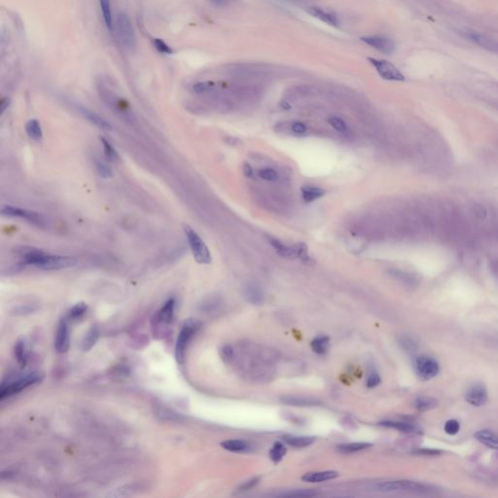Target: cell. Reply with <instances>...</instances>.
<instances>
[{"mask_svg":"<svg viewBox=\"0 0 498 498\" xmlns=\"http://www.w3.org/2000/svg\"><path fill=\"white\" fill-rule=\"evenodd\" d=\"M25 263L34 266L40 270L53 271L75 266L76 259L69 256L51 255L39 249L30 248L24 254Z\"/></svg>","mask_w":498,"mask_h":498,"instance_id":"1","label":"cell"},{"mask_svg":"<svg viewBox=\"0 0 498 498\" xmlns=\"http://www.w3.org/2000/svg\"><path fill=\"white\" fill-rule=\"evenodd\" d=\"M97 92L103 102L121 119L128 123H135L137 121L134 111L124 98L117 95L102 84L97 85Z\"/></svg>","mask_w":498,"mask_h":498,"instance_id":"2","label":"cell"},{"mask_svg":"<svg viewBox=\"0 0 498 498\" xmlns=\"http://www.w3.org/2000/svg\"><path fill=\"white\" fill-rule=\"evenodd\" d=\"M368 489L379 492H393V491H406L415 493H429L434 488L422 482L414 481H389V482H375L368 486Z\"/></svg>","mask_w":498,"mask_h":498,"instance_id":"3","label":"cell"},{"mask_svg":"<svg viewBox=\"0 0 498 498\" xmlns=\"http://www.w3.org/2000/svg\"><path fill=\"white\" fill-rule=\"evenodd\" d=\"M44 379V375L40 372H32L23 377H19L9 384H3L0 390V400L12 396L31 386L40 384Z\"/></svg>","mask_w":498,"mask_h":498,"instance_id":"4","label":"cell"},{"mask_svg":"<svg viewBox=\"0 0 498 498\" xmlns=\"http://www.w3.org/2000/svg\"><path fill=\"white\" fill-rule=\"evenodd\" d=\"M200 327L201 323L195 319H188L182 325L175 344V358L178 363H183L187 346Z\"/></svg>","mask_w":498,"mask_h":498,"instance_id":"5","label":"cell"},{"mask_svg":"<svg viewBox=\"0 0 498 498\" xmlns=\"http://www.w3.org/2000/svg\"><path fill=\"white\" fill-rule=\"evenodd\" d=\"M184 232L195 260L199 264H209L211 262V255L201 236L189 226L184 227Z\"/></svg>","mask_w":498,"mask_h":498,"instance_id":"6","label":"cell"},{"mask_svg":"<svg viewBox=\"0 0 498 498\" xmlns=\"http://www.w3.org/2000/svg\"><path fill=\"white\" fill-rule=\"evenodd\" d=\"M1 212L5 216L24 219L32 225H35V226L40 227V228L46 227L47 223H48L46 218L44 217L42 214L35 212V211H32V210H29V209L21 208L18 206L3 205L1 208Z\"/></svg>","mask_w":498,"mask_h":498,"instance_id":"7","label":"cell"},{"mask_svg":"<svg viewBox=\"0 0 498 498\" xmlns=\"http://www.w3.org/2000/svg\"><path fill=\"white\" fill-rule=\"evenodd\" d=\"M116 29L119 39L124 46L130 49L137 46V36L134 31L132 22L128 15H126L125 13H120L118 15Z\"/></svg>","mask_w":498,"mask_h":498,"instance_id":"8","label":"cell"},{"mask_svg":"<svg viewBox=\"0 0 498 498\" xmlns=\"http://www.w3.org/2000/svg\"><path fill=\"white\" fill-rule=\"evenodd\" d=\"M415 370L421 381H430L439 374L440 366L437 360L427 355H421L415 360Z\"/></svg>","mask_w":498,"mask_h":498,"instance_id":"9","label":"cell"},{"mask_svg":"<svg viewBox=\"0 0 498 498\" xmlns=\"http://www.w3.org/2000/svg\"><path fill=\"white\" fill-rule=\"evenodd\" d=\"M369 62L375 67L379 75L388 81H404L405 76L401 71L391 62L385 60H378L369 58Z\"/></svg>","mask_w":498,"mask_h":498,"instance_id":"10","label":"cell"},{"mask_svg":"<svg viewBox=\"0 0 498 498\" xmlns=\"http://www.w3.org/2000/svg\"><path fill=\"white\" fill-rule=\"evenodd\" d=\"M361 40L367 45L373 47L374 49L387 55H390L395 51V43L387 37L366 36V37H362Z\"/></svg>","mask_w":498,"mask_h":498,"instance_id":"11","label":"cell"},{"mask_svg":"<svg viewBox=\"0 0 498 498\" xmlns=\"http://www.w3.org/2000/svg\"><path fill=\"white\" fill-rule=\"evenodd\" d=\"M466 401L474 407H481L487 402V391L486 389L480 384L474 385L467 389L465 394Z\"/></svg>","mask_w":498,"mask_h":498,"instance_id":"12","label":"cell"},{"mask_svg":"<svg viewBox=\"0 0 498 498\" xmlns=\"http://www.w3.org/2000/svg\"><path fill=\"white\" fill-rule=\"evenodd\" d=\"M69 342H70V338H69V328L67 324V320L62 319L58 326L56 340H55L56 350L60 353L66 352L69 348V344H70Z\"/></svg>","mask_w":498,"mask_h":498,"instance_id":"13","label":"cell"},{"mask_svg":"<svg viewBox=\"0 0 498 498\" xmlns=\"http://www.w3.org/2000/svg\"><path fill=\"white\" fill-rule=\"evenodd\" d=\"M307 12L310 15L316 18V19H318L319 21L325 23V24L331 26V27H335V28H338L339 27L340 22H339L338 16L336 15V13L333 12L332 10H330V9L312 6V7H309L307 9Z\"/></svg>","mask_w":498,"mask_h":498,"instance_id":"14","label":"cell"},{"mask_svg":"<svg viewBox=\"0 0 498 498\" xmlns=\"http://www.w3.org/2000/svg\"><path fill=\"white\" fill-rule=\"evenodd\" d=\"M77 110L85 119H87L89 122H91L95 127L101 129V130H110L111 129V125L109 124L105 119H103L102 117H100L98 114H96L92 110H90L87 107H84V106H81V105H78Z\"/></svg>","mask_w":498,"mask_h":498,"instance_id":"15","label":"cell"},{"mask_svg":"<svg viewBox=\"0 0 498 498\" xmlns=\"http://www.w3.org/2000/svg\"><path fill=\"white\" fill-rule=\"evenodd\" d=\"M243 295H244L245 300L252 305L259 306V305H262L264 303V292L259 286L255 285V284L246 285L244 288V291H243Z\"/></svg>","mask_w":498,"mask_h":498,"instance_id":"16","label":"cell"},{"mask_svg":"<svg viewBox=\"0 0 498 498\" xmlns=\"http://www.w3.org/2000/svg\"><path fill=\"white\" fill-rule=\"evenodd\" d=\"M380 424L385 426V427H389V428H392V429L406 432V433H419L420 432V428L417 425L410 423V422H406V421L387 420H383L382 422H380Z\"/></svg>","mask_w":498,"mask_h":498,"instance_id":"17","label":"cell"},{"mask_svg":"<svg viewBox=\"0 0 498 498\" xmlns=\"http://www.w3.org/2000/svg\"><path fill=\"white\" fill-rule=\"evenodd\" d=\"M339 477V473L336 471H320L307 473L302 477V480L307 482H320L334 480Z\"/></svg>","mask_w":498,"mask_h":498,"instance_id":"18","label":"cell"},{"mask_svg":"<svg viewBox=\"0 0 498 498\" xmlns=\"http://www.w3.org/2000/svg\"><path fill=\"white\" fill-rule=\"evenodd\" d=\"M474 436L482 445L498 451V435L496 433L489 430H479Z\"/></svg>","mask_w":498,"mask_h":498,"instance_id":"19","label":"cell"},{"mask_svg":"<svg viewBox=\"0 0 498 498\" xmlns=\"http://www.w3.org/2000/svg\"><path fill=\"white\" fill-rule=\"evenodd\" d=\"M175 300L173 298L169 299L166 304L163 306V308L159 311L158 314V319L162 323H171L174 316V311H175Z\"/></svg>","mask_w":498,"mask_h":498,"instance_id":"20","label":"cell"},{"mask_svg":"<svg viewBox=\"0 0 498 498\" xmlns=\"http://www.w3.org/2000/svg\"><path fill=\"white\" fill-rule=\"evenodd\" d=\"M281 402L284 404L295 406V407H312L320 404V401L316 399L299 397V396H285L281 398Z\"/></svg>","mask_w":498,"mask_h":498,"instance_id":"21","label":"cell"},{"mask_svg":"<svg viewBox=\"0 0 498 498\" xmlns=\"http://www.w3.org/2000/svg\"><path fill=\"white\" fill-rule=\"evenodd\" d=\"M269 241H270L272 247L276 250V252L280 256L283 257V258H286V259H294V253H293L292 245L287 246L286 244H283L280 240L277 239V238H274V237H270Z\"/></svg>","mask_w":498,"mask_h":498,"instance_id":"22","label":"cell"},{"mask_svg":"<svg viewBox=\"0 0 498 498\" xmlns=\"http://www.w3.org/2000/svg\"><path fill=\"white\" fill-rule=\"evenodd\" d=\"M283 440L286 444L295 448H306L314 442V438L310 436H285Z\"/></svg>","mask_w":498,"mask_h":498,"instance_id":"23","label":"cell"},{"mask_svg":"<svg viewBox=\"0 0 498 498\" xmlns=\"http://www.w3.org/2000/svg\"><path fill=\"white\" fill-rule=\"evenodd\" d=\"M14 355L18 364L24 368L29 360L28 356V350H27V345L24 340H19L16 342L14 346Z\"/></svg>","mask_w":498,"mask_h":498,"instance_id":"24","label":"cell"},{"mask_svg":"<svg viewBox=\"0 0 498 498\" xmlns=\"http://www.w3.org/2000/svg\"><path fill=\"white\" fill-rule=\"evenodd\" d=\"M325 190L318 187L305 186L302 188V197L307 202H313L325 195Z\"/></svg>","mask_w":498,"mask_h":498,"instance_id":"25","label":"cell"},{"mask_svg":"<svg viewBox=\"0 0 498 498\" xmlns=\"http://www.w3.org/2000/svg\"><path fill=\"white\" fill-rule=\"evenodd\" d=\"M26 132L28 134V136L31 138V140H35V141H40L42 140L43 138V133H42V129H41V125L40 123L35 120V119H32V120H30L27 125H26Z\"/></svg>","mask_w":498,"mask_h":498,"instance_id":"26","label":"cell"},{"mask_svg":"<svg viewBox=\"0 0 498 498\" xmlns=\"http://www.w3.org/2000/svg\"><path fill=\"white\" fill-rule=\"evenodd\" d=\"M221 447L225 450L233 452H241V451H247L249 449V445L241 440H228L224 441L221 443Z\"/></svg>","mask_w":498,"mask_h":498,"instance_id":"27","label":"cell"},{"mask_svg":"<svg viewBox=\"0 0 498 498\" xmlns=\"http://www.w3.org/2000/svg\"><path fill=\"white\" fill-rule=\"evenodd\" d=\"M311 349L317 354H325L329 348V338L327 336H317L311 343Z\"/></svg>","mask_w":498,"mask_h":498,"instance_id":"28","label":"cell"},{"mask_svg":"<svg viewBox=\"0 0 498 498\" xmlns=\"http://www.w3.org/2000/svg\"><path fill=\"white\" fill-rule=\"evenodd\" d=\"M98 338H99L98 328L96 326L92 327L82 342V349L84 351H89L95 344V342H97Z\"/></svg>","mask_w":498,"mask_h":498,"instance_id":"29","label":"cell"},{"mask_svg":"<svg viewBox=\"0 0 498 498\" xmlns=\"http://www.w3.org/2000/svg\"><path fill=\"white\" fill-rule=\"evenodd\" d=\"M99 5H100L101 12H102L104 24L109 31H112L113 30V17H112V10H111V2H110V0H99Z\"/></svg>","mask_w":498,"mask_h":498,"instance_id":"30","label":"cell"},{"mask_svg":"<svg viewBox=\"0 0 498 498\" xmlns=\"http://www.w3.org/2000/svg\"><path fill=\"white\" fill-rule=\"evenodd\" d=\"M414 406L420 412H425L434 409L437 406V400L432 397L421 396L415 400Z\"/></svg>","mask_w":498,"mask_h":498,"instance_id":"31","label":"cell"},{"mask_svg":"<svg viewBox=\"0 0 498 498\" xmlns=\"http://www.w3.org/2000/svg\"><path fill=\"white\" fill-rule=\"evenodd\" d=\"M370 447H372V444H370V443L356 442V443H348V444L340 445L338 447V450L343 453H352V452L366 450Z\"/></svg>","mask_w":498,"mask_h":498,"instance_id":"32","label":"cell"},{"mask_svg":"<svg viewBox=\"0 0 498 498\" xmlns=\"http://www.w3.org/2000/svg\"><path fill=\"white\" fill-rule=\"evenodd\" d=\"M285 454H286V448L280 442H276L272 447V449L270 450V457L276 463L281 461Z\"/></svg>","mask_w":498,"mask_h":498,"instance_id":"33","label":"cell"},{"mask_svg":"<svg viewBox=\"0 0 498 498\" xmlns=\"http://www.w3.org/2000/svg\"><path fill=\"white\" fill-rule=\"evenodd\" d=\"M100 141H101L102 146H103V150H104L105 157L108 159L109 161L110 162H117V161H119V159H120L119 155L116 152V150L113 148V146L110 144V142H108L105 139H100Z\"/></svg>","mask_w":498,"mask_h":498,"instance_id":"34","label":"cell"},{"mask_svg":"<svg viewBox=\"0 0 498 498\" xmlns=\"http://www.w3.org/2000/svg\"><path fill=\"white\" fill-rule=\"evenodd\" d=\"M87 311H88L87 305L85 303H79L70 309L68 315H69V318L75 320V319L81 318L87 312Z\"/></svg>","mask_w":498,"mask_h":498,"instance_id":"35","label":"cell"},{"mask_svg":"<svg viewBox=\"0 0 498 498\" xmlns=\"http://www.w3.org/2000/svg\"><path fill=\"white\" fill-rule=\"evenodd\" d=\"M94 164H95V170H96L97 173L99 174L100 177H102V178L112 177L113 172H112L111 169L109 168L108 166L105 163L96 160Z\"/></svg>","mask_w":498,"mask_h":498,"instance_id":"36","label":"cell"},{"mask_svg":"<svg viewBox=\"0 0 498 498\" xmlns=\"http://www.w3.org/2000/svg\"><path fill=\"white\" fill-rule=\"evenodd\" d=\"M318 493L316 491L310 490V489H297V490H290L283 492L282 494H280V496H288V497H293V496H314L317 495Z\"/></svg>","mask_w":498,"mask_h":498,"instance_id":"37","label":"cell"},{"mask_svg":"<svg viewBox=\"0 0 498 498\" xmlns=\"http://www.w3.org/2000/svg\"><path fill=\"white\" fill-rule=\"evenodd\" d=\"M259 176L266 181L274 182L279 179V173L273 169H263L259 171Z\"/></svg>","mask_w":498,"mask_h":498,"instance_id":"38","label":"cell"},{"mask_svg":"<svg viewBox=\"0 0 498 498\" xmlns=\"http://www.w3.org/2000/svg\"><path fill=\"white\" fill-rule=\"evenodd\" d=\"M459 429H460V423L456 420H448L445 424V431L449 435H456L459 432Z\"/></svg>","mask_w":498,"mask_h":498,"instance_id":"39","label":"cell"},{"mask_svg":"<svg viewBox=\"0 0 498 498\" xmlns=\"http://www.w3.org/2000/svg\"><path fill=\"white\" fill-rule=\"evenodd\" d=\"M153 43H154V47L157 49V51L161 54H165V55H171L173 53L172 49L171 47L169 46L165 41H163L162 39L160 38H156L153 40Z\"/></svg>","mask_w":498,"mask_h":498,"instance_id":"40","label":"cell"},{"mask_svg":"<svg viewBox=\"0 0 498 498\" xmlns=\"http://www.w3.org/2000/svg\"><path fill=\"white\" fill-rule=\"evenodd\" d=\"M329 124L339 133H345L347 131V126L344 123V121L339 117H331L329 119Z\"/></svg>","mask_w":498,"mask_h":498,"instance_id":"41","label":"cell"},{"mask_svg":"<svg viewBox=\"0 0 498 498\" xmlns=\"http://www.w3.org/2000/svg\"><path fill=\"white\" fill-rule=\"evenodd\" d=\"M213 83L211 82H199L193 86V91L197 93H207L213 89Z\"/></svg>","mask_w":498,"mask_h":498,"instance_id":"42","label":"cell"},{"mask_svg":"<svg viewBox=\"0 0 498 498\" xmlns=\"http://www.w3.org/2000/svg\"><path fill=\"white\" fill-rule=\"evenodd\" d=\"M381 381L382 380H381L380 375L374 371V372H371L370 375H369V377L367 379V382H366V386L369 389H374V388L378 387L381 384Z\"/></svg>","mask_w":498,"mask_h":498,"instance_id":"43","label":"cell"},{"mask_svg":"<svg viewBox=\"0 0 498 498\" xmlns=\"http://www.w3.org/2000/svg\"><path fill=\"white\" fill-rule=\"evenodd\" d=\"M259 481H260V478H252V479H250L248 481H246V482L241 483V484H240V486H239V489H240V490H243V491H244V490H248V489H251L252 487H254L255 485H257V484H258Z\"/></svg>","mask_w":498,"mask_h":498,"instance_id":"44","label":"cell"},{"mask_svg":"<svg viewBox=\"0 0 498 498\" xmlns=\"http://www.w3.org/2000/svg\"><path fill=\"white\" fill-rule=\"evenodd\" d=\"M291 130L293 133H295L297 135H303L307 132L308 128L306 125L302 123V122H295L291 126Z\"/></svg>","mask_w":498,"mask_h":498,"instance_id":"45","label":"cell"},{"mask_svg":"<svg viewBox=\"0 0 498 498\" xmlns=\"http://www.w3.org/2000/svg\"><path fill=\"white\" fill-rule=\"evenodd\" d=\"M400 343L407 351H415L416 349V343L409 338H402Z\"/></svg>","mask_w":498,"mask_h":498,"instance_id":"46","label":"cell"},{"mask_svg":"<svg viewBox=\"0 0 498 498\" xmlns=\"http://www.w3.org/2000/svg\"><path fill=\"white\" fill-rule=\"evenodd\" d=\"M222 356L225 360H231L233 357V349L230 345H225L222 348Z\"/></svg>","mask_w":498,"mask_h":498,"instance_id":"47","label":"cell"},{"mask_svg":"<svg viewBox=\"0 0 498 498\" xmlns=\"http://www.w3.org/2000/svg\"><path fill=\"white\" fill-rule=\"evenodd\" d=\"M474 211L475 214L479 217L484 218L486 216V209L482 205H476L474 207Z\"/></svg>","mask_w":498,"mask_h":498,"instance_id":"48","label":"cell"},{"mask_svg":"<svg viewBox=\"0 0 498 498\" xmlns=\"http://www.w3.org/2000/svg\"><path fill=\"white\" fill-rule=\"evenodd\" d=\"M9 104H10V99L8 97H4L1 99V101H0L1 114H3L5 112V110L9 107Z\"/></svg>","mask_w":498,"mask_h":498,"instance_id":"49","label":"cell"},{"mask_svg":"<svg viewBox=\"0 0 498 498\" xmlns=\"http://www.w3.org/2000/svg\"><path fill=\"white\" fill-rule=\"evenodd\" d=\"M243 172H244V174L247 177H251L253 175V170H252V168L249 166L248 164H244V166H243Z\"/></svg>","mask_w":498,"mask_h":498,"instance_id":"50","label":"cell"},{"mask_svg":"<svg viewBox=\"0 0 498 498\" xmlns=\"http://www.w3.org/2000/svg\"><path fill=\"white\" fill-rule=\"evenodd\" d=\"M211 1L217 5H223L227 2V0H211Z\"/></svg>","mask_w":498,"mask_h":498,"instance_id":"51","label":"cell"}]
</instances>
